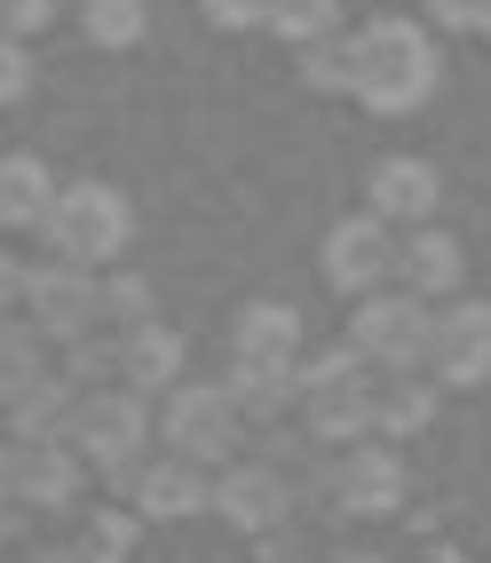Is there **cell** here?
<instances>
[{"label":"cell","instance_id":"15","mask_svg":"<svg viewBox=\"0 0 491 563\" xmlns=\"http://www.w3.org/2000/svg\"><path fill=\"white\" fill-rule=\"evenodd\" d=\"M120 382L135 389V397H167L175 382H182V333L175 325H135V333H120Z\"/></svg>","mask_w":491,"mask_h":563},{"label":"cell","instance_id":"33","mask_svg":"<svg viewBox=\"0 0 491 563\" xmlns=\"http://www.w3.org/2000/svg\"><path fill=\"white\" fill-rule=\"evenodd\" d=\"M32 563H88L80 548H32Z\"/></svg>","mask_w":491,"mask_h":563},{"label":"cell","instance_id":"22","mask_svg":"<svg viewBox=\"0 0 491 563\" xmlns=\"http://www.w3.org/2000/svg\"><path fill=\"white\" fill-rule=\"evenodd\" d=\"M64 382L71 389H111V382H120V333H111V325H96V333H80V342H64Z\"/></svg>","mask_w":491,"mask_h":563},{"label":"cell","instance_id":"27","mask_svg":"<svg viewBox=\"0 0 491 563\" xmlns=\"http://www.w3.org/2000/svg\"><path fill=\"white\" fill-rule=\"evenodd\" d=\"M301 80L325 96H349V32H325V41L301 48Z\"/></svg>","mask_w":491,"mask_h":563},{"label":"cell","instance_id":"23","mask_svg":"<svg viewBox=\"0 0 491 563\" xmlns=\"http://www.w3.org/2000/svg\"><path fill=\"white\" fill-rule=\"evenodd\" d=\"M261 24H270L278 41L310 48V41H325V32H342V0H270V9H261Z\"/></svg>","mask_w":491,"mask_h":563},{"label":"cell","instance_id":"31","mask_svg":"<svg viewBox=\"0 0 491 563\" xmlns=\"http://www.w3.org/2000/svg\"><path fill=\"white\" fill-rule=\"evenodd\" d=\"M199 9H207V24H222V32H246V24H261L270 0H199Z\"/></svg>","mask_w":491,"mask_h":563},{"label":"cell","instance_id":"36","mask_svg":"<svg viewBox=\"0 0 491 563\" xmlns=\"http://www.w3.org/2000/svg\"><path fill=\"white\" fill-rule=\"evenodd\" d=\"M476 32H483V41H491V0H483V9H476Z\"/></svg>","mask_w":491,"mask_h":563},{"label":"cell","instance_id":"20","mask_svg":"<svg viewBox=\"0 0 491 563\" xmlns=\"http://www.w3.org/2000/svg\"><path fill=\"white\" fill-rule=\"evenodd\" d=\"M231 405L246 412V421H278L286 405H301V389H293V365H246V357H231Z\"/></svg>","mask_w":491,"mask_h":563},{"label":"cell","instance_id":"10","mask_svg":"<svg viewBox=\"0 0 491 563\" xmlns=\"http://www.w3.org/2000/svg\"><path fill=\"white\" fill-rule=\"evenodd\" d=\"M325 493H333V508H342V516H389V508L404 500V461H397V444H381V437L342 444L333 468H325Z\"/></svg>","mask_w":491,"mask_h":563},{"label":"cell","instance_id":"7","mask_svg":"<svg viewBox=\"0 0 491 563\" xmlns=\"http://www.w3.org/2000/svg\"><path fill=\"white\" fill-rule=\"evenodd\" d=\"M111 493H120L143 523H182V516H199L207 508V493H214V468H199V461H182V453H159V461H135V468H120V476H103Z\"/></svg>","mask_w":491,"mask_h":563},{"label":"cell","instance_id":"25","mask_svg":"<svg viewBox=\"0 0 491 563\" xmlns=\"http://www.w3.org/2000/svg\"><path fill=\"white\" fill-rule=\"evenodd\" d=\"M143 24H150L143 0H88V9H80V32H88L96 48H135Z\"/></svg>","mask_w":491,"mask_h":563},{"label":"cell","instance_id":"13","mask_svg":"<svg viewBox=\"0 0 491 563\" xmlns=\"http://www.w3.org/2000/svg\"><path fill=\"white\" fill-rule=\"evenodd\" d=\"M9 493L24 508H71L88 493V461L71 453V437H56V444H9Z\"/></svg>","mask_w":491,"mask_h":563},{"label":"cell","instance_id":"28","mask_svg":"<svg viewBox=\"0 0 491 563\" xmlns=\"http://www.w3.org/2000/svg\"><path fill=\"white\" fill-rule=\"evenodd\" d=\"M24 96H32V48L0 32V111H9V103H24Z\"/></svg>","mask_w":491,"mask_h":563},{"label":"cell","instance_id":"11","mask_svg":"<svg viewBox=\"0 0 491 563\" xmlns=\"http://www.w3.org/2000/svg\"><path fill=\"white\" fill-rule=\"evenodd\" d=\"M397 294H412V302H451L468 278V254L451 231H436V222H412V231L397 239V262H389Z\"/></svg>","mask_w":491,"mask_h":563},{"label":"cell","instance_id":"1","mask_svg":"<svg viewBox=\"0 0 491 563\" xmlns=\"http://www.w3.org/2000/svg\"><path fill=\"white\" fill-rule=\"evenodd\" d=\"M436 41L428 24L412 16H372L365 32H349V96L365 111H381V120H404V111H421L436 96Z\"/></svg>","mask_w":491,"mask_h":563},{"label":"cell","instance_id":"32","mask_svg":"<svg viewBox=\"0 0 491 563\" xmlns=\"http://www.w3.org/2000/svg\"><path fill=\"white\" fill-rule=\"evenodd\" d=\"M476 9H483V0H428V24H444V32H476Z\"/></svg>","mask_w":491,"mask_h":563},{"label":"cell","instance_id":"24","mask_svg":"<svg viewBox=\"0 0 491 563\" xmlns=\"http://www.w3.org/2000/svg\"><path fill=\"white\" fill-rule=\"evenodd\" d=\"M96 318H103L111 333H135V325H150V286H143L135 271H111V278H96Z\"/></svg>","mask_w":491,"mask_h":563},{"label":"cell","instance_id":"16","mask_svg":"<svg viewBox=\"0 0 491 563\" xmlns=\"http://www.w3.org/2000/svg\"><path fill=\"white\" fill-rule=\"evenodd\" d=\"M71 412H80V389H71L64 373H41L32 389L9 397V444H56V437H71Z\"/></svg>","mask_w":491,"mask_h":563},{"label":"cell","instance_id":"18","mask_svg":"<svg viewBox=\"0 0 491 563\" xmlns=\"http://www.w3.org/2000/svg\"><path fill=\"white\" fill-rule=\"evenodd\" d=\"M231 357H246V365H293L301 357V310L293 302H246L238 333H231Z\"/></svg>","mask_w":491,"mask_h":563},{"label":"cell","instance_id":"34","mask_svg":"<svg viewBox=\"0 0 491 563\" xmlns=\"http://www.w3.org/2000/svg\"><path fill=\"white\" fill-rule=\"evenodd\" d=\"M16 493H9V437H0V508H9Z\"/></svg>","mask_w":491,"mask_h":563},{"label":"cell","instance_id":"9","mask_svg":"<svg viewBox=\"0 0 491 563\" xmlns=\"http://www.w3.org/2000/svg\"><path fill=\"white\" fill-rule=\"evenodd\" d=\"M428 382H436V389H476V382H491V302L451 294V302L436 310Z\"/></svg>","mask_w":491,"mask_h":563},{"label":"cell","instance_id":"4","mask_svg":"<svg viewBox=\"0 0 491 563\" xmlns=\"http://www.w3.org/2000/svg\"><path fill=\"white\" fill-rule=\"evenodd\" d=\"M159 437H167V453L199 461V468H222V461H238V444H246V412L231 405L222 382H175L167 405H159Z\"/></svg>","mask_w":491,"mask_h":563},{"label":"cell","instance_id":"12","mask_svg":"<svg viewBox=\"0 0 491 563\" xmlns=\"http://www.w3.org/2000/svg\"><path fill=\"white\" fill-rule=\"evenodd\" d=\"M286 500H293V484H286L278 461H222L214 468V493H207V508L231 516L238 532H270V523L286 516Z\"/></svg>","mask_w":491,"mask_h":563},{"label":"cell","instance_id":"5","mask_svg":"<svg viewBox=\"0 0 491 563\" xmlns=\"http://www.w3.org/2000/svg\"><path fill=\"white\" fill-rule=\"evenodd\" d=\"M349 342L372 357V373H428V342H436V302H412V294H365Z\"/></svg>","mask_w":491,"mask_h":563},{"label":"cell","instance_id":"8","mask_svg":"<svg viewBox=\"0 0 491 563\" xmlns=\"http://www.w3.org/2000/svg\"><path fill=\"white\" fill-rule=\"evenodd\" d=\"M389 262H397V239H389V222L381 214H342L325 231L317 246V271L333 294H349V302H365V294H381L389 286Z\"/></svg>","mask_w":491,"mask_h":563},{"label":"cell","instance_id":"21","mask_svg":"<svg viewBox=\"0 0 491 563\" xmlns=\"http://www.w3.org/2000/svg\"><path fill=\"white\" fill-rule=\"evenodd\" d=\"M41 373H48V342L24 318H0V405H9L16 389H32Z\"/></svg>","mask_w":491,"mask_h":563},{"label":"cell","instance_id":"2","mask_svg":"<svg viewBox=\"0 0 491 563\" xmlns=\"http://www.w3.org/2000/svg\"><path fill=\"white\" fill-rule=\"evenodd\" d=\"M41 239L56 262H80V271H96V262H120L127 239H135V207L127 191H111V183H71V191H56Z\"/></svg>","mask_w":491,"mask_h":563},{"label":"cell","instance_id":"17","mask_svg":"<svg viewBox=\"0 0 491 563\" xmlns=\"http://www.w3.org/2000/svg\"><path fill=\"white\" fill-rule=\"evenodd\" d=\"M436 421V382L428 373H381L372 382V437L381 444H404Z\"/></svg>","mask_w":491,"mask_h":563},{"label":"cell","instance_id":"30","mask_svg":"<svg viewBox=\"0 0 491 563\" xmlns=\"http://www.w3.org/2000/svg\"><path fill=\"white\" fill-rule=\"evenodd\" d=\"M24 278H32V262H24L16 246H0V318L24 310Z\"/></svg>","mask_w":491,"mask_h":563},{"label":"cell","instance_id":"35","mask_svg":"<svg viewBox=\"0 0 491 563\" xmlns=\"http://www.w3.org/2000/svg\"><path fill=\"white\" fill-rule=\"evenodd\" d=\"M421 563H468V555H451V548H428V555H421Z\"/></svg>","mask_w":491,"mask_h":563},{"label":"cell","instance_id":"37","mask_svg":"<svg viewBox=\"0 0 491 563\" xmlns=\"http://www.w3.org/2000/svg\"><path fill=\"white\" fill-rule=\"evenodd\" d=\"M349 563H372V555H349Z\"/></svg>","mask_w":491,"mask_h":563},{"label":"cell","instance_id":"19","mask_svg":"<svg viewBox=\"0 0 491 563\" xmlns=\"http://www.w3.org/2000/svg\"><path fill=\"white\" fill-rule=\"evenodd\" d=\"M48 207H56V175H48V159H32V152H9L0 159V231H41L48 222Z\"/></svg>","mask_w":491,"mask_h":563},{"label":"cell","instance_id":"14","mask_svg":"<svg viewBox=\"0 0 491 563\" xmlns=\"http://www.w3.org/2000/svg\"><path fill=\"white\" fill-rule=\"evenodd\" d=\"M436 199H444V175L428 167V159H381L372 167V183H365V214H381V222H428L436 214Z\"/></svg>","mask_w":491,"mask_h":563},{"label":"cell","instance_id":"3","mask_svg":"<svg viewBox=\"0 0 491 563\" xmlns=\"http://www.w3.org/2000/svg\"><path fill=\"white\" fill-rule=\"evenodd\" d=\"M150 437H159V412H150V397H135L127 382L80 389V412H71V453H80L88 468H103V476L135 468Z\"/></svg>","mask_w":491,"mask_h":563},{"label":"cell","instance_id":"29","mask_svg":"<svg viewBox=\"0 0 491 563\" xmlns=\"http://www.w3.org/2000/svg\"><path fill=\"white\" fill-rule=\"evenodd\" d=\"M48 16H56V0H0V32H9V41H32Z\"/></svg>","mask_w":491,"mask_h":563},{"label":"cell","instance_id":"6","mask_svg":"<svg viewBox=\"0 0 491 563\" xmlns=\"http://www.w3.org/2000/svg\"><path fill=\"white\" fill-rule=\"evenodd\" d=\"M24 325L41 333L48 350L64 342H80V333H96V271H80V262H32V278H24Z\"/></svg>","mask_w":491,"mask_h":563},{"label":"cell","instance_id":"26","mask_svg":"<svg viewBox=\"0 0 491 563\" xmlns=\"http://www.w3.org/2000/svg\"><path fill=\"white\" fill-rule=\"evenodd\" d=\"M135 508H96L88 516V540H71V548H80L88 563H127V548H135Z\"/></svg>","mask_w":491,"mask_h":563}]
</instances>
